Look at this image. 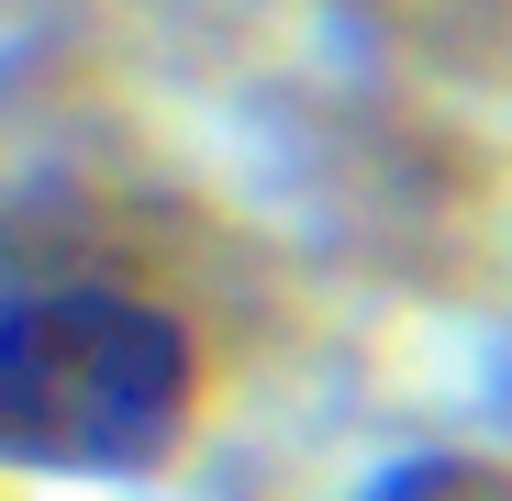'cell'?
Instances as JSON below:
<instances>
[{
    "mask_svg": "<svg viewBox=\"0 0 512 501\" xmlns=\"http://www.w3.org/2000/svg\"><path fill=\"white\" fill-rule=\"evenodd\" d=\"M368 501H512V479L479 457H412V468L368 479Z\"/></svg>",
    "mask_w": 512,
    "mask_h": 501,
    "instance_id": "cell-2",
    "label": "cell"
},
{
    "mask_svg": "<svg viewBox=\"0 0 512 501\" xmlns=\"http://www.w3.org/2000/svg\"><path fill=\"white\" fill-rule=\"evenodd\" d=\"M190 412V334L123 279L0 290V468H145Z\"/></svg>",
    "mask_w": 512,
    "mask_h": 501,
    "instance_id": "cell-1",
    "label": "cell"
}]
</instances>
